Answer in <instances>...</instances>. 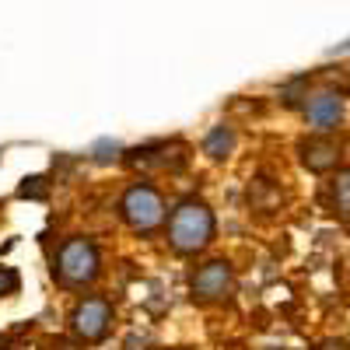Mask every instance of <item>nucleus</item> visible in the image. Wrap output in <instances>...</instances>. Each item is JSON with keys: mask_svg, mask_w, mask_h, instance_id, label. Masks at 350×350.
Instances as JSON below:
<instances>
[{"mask_svg": "<svg viewBox=\"0 0 350 350\" xmlns=\"http://www.w3.org/2000/svg\"><path fill=\"white\" fill-rule=\"evenodd\" d=\"M214 235H217L214 211L203 200H196V196L183 200L179 207L172 211V217H168V245L179 252V256L203 252V249L214 242Z\"/></svg>", "mask_w": 350, "mask_h": 350, "instance_id": "1", "label": "nucleus"}, {"mask_svg": "<svg viewBox=\"0 0 350 350\" xmlns=\"http://www.w3.org/2000/svg\"><path fill=\"white\" fill-rule=\"evenodd\" d=\"M102 273V256H98V245L88 242V239H67L56 252V267H53V277L56 284L64 287H88L95 284Z\"/></svg>", "mask_w": 350, "mask_h": 350, "instance_id": "2", "label": "nucleus"}, {"mask_svg": "<svg viewBox=\"0 0 350 350\" xmlns=\"http://www.w3.org/2000/svg\"><path fill=\"white\" fill-rule=\"evenodd\" d=\"M120 214L133 231H154L165 221V200L154 186L148 183H133L123 200H120Z\"/></svg>", "mask_w": 350, "mask_h": 350, "instance_id": "3", "label": "nucleus"}, {"mask_svg": "<svg viewBox=\"0 0 350 350\" xmlns=\"http://www.w3.org/2000/svg\"><path fill=\"white\" fill-rule=\"evenodd\" d=\"M112 329V305L105 298H84L70 312V336L77 343H102Z\"/></svg>", "mask_w": 350, "mask_h": 350, "instance_id": "4", "label": "nucleus"}, {"mask_svg": "<svg viewBox=\"0 0 350 350\" xmlns=\"http://www.w3.org/2000/svg\"><path fill=\"white\" fill-rule=\"evenodd\" d=\"M231 287H235V270H231V262H224V259L203 262V267H196V273L189 277V291L200 301H221V298L231 295Z\"/></svg>", "mask_w": 350, "mask_h": 350, "instance_id": "5", "label": "nucleus"}, {"mask_svg": "<svg viewBox=\"0 0 350 350\" xmlns=\"http://www.w3.org/2000/svg\"><path fill=\"white\" fill-rule=\"evenodd\" d=\"M126 161L140 172H183L189 154H186V144L172 140V144H148V148H137L126 154Z\"/></svg>", "mask_w": 350, "mask_h": 350, "instance_id": "6", "label": "nucleus"}, {"mask_svg": "<svg viewBox=\"0 0 350 350\" xmlns=\"http://www.w3.org/2000/svg\"><path fill=\"white\" fill-rule=\"evenodd\" d=\"M340 151H343L340 140H333V137H308V140L298 144L301 165H305L308 172H329V168H336Z\"/></svg>", "mask_w": 350, "mask_h": 350, "instance_id": "7", "label": "nucleus"}, {"mask_svg": "<svg viewBox=\"0 0 350 350\" xmlns=\"http://www.w3.org/2000/svg\"><path fill=\"white\" fill-rule=\"evenodd\" d=\"M305 120L315 130H333L343 120V98L336 92H319L305 102Z\"/></svg>", "mask_w": 350, "mask_h": 350, "instance_id": "8", "label": "nucleus"}, {"mask_svg": "<svg viewBox=\"0 0 350 350\" xmlns=\"http://www.w3.org/2000/svg\"><path fill=\"white\" fill-rule=\"evenodd\" d=\"M203 151H207L214 161L228 158L231 151H235V130H231V126H214L207 133V140H203Z\"/></svg>", "mask_w": 350, "mask_h": 350, "instance_id": "9", "label": "nucleus"}, {"mask_svg": "<svg viewBox=\"0 0 350 350\" xmlns=\"http://www.w3.org/2000/svg\"><path fill=\"white\" fill-rule=\"evenodd\" d=\"M329 196H333V211L336 214H350V168L336 172V179L329 186Z\"/></svg>", "mask_w": 350, "mask_h": 350, "instance_id": "10", "label": "nucleus"}, {"mask_svg": "<svg viewBox=\"0 0 350 350\" xmlns=\"http://www.w3.org/2000/svg\"><path fill=\"white\" fill-rule=\"evenodd\" d=\"M18 273L11 270V267H0V298H11V295H18Z\"/></svg>", "mask_w": 350, "mask_h": 350, "instance_id": "11", "label": "nucleus"}, {"mask_svg": "<svg viewBox=\"0 0 350 350\" xmlns=\"http://www.w3.org/2000/svg\"><path fill=\"white\" fill-rule=\"evenodd\" d=\"M315 350H350V343L347 340H323Z\"/></svg>", "mask_w": 350, "mask_h": 350, "instance_id": "12", "label": "nucleus"}, {"mask_svg": "<svg viewBox=\"0 0 350 350\" xmlns=\"http://www.w3.org/2000/svg\"><path fill=\"white\" fill-rule=\"evenodd\" d=\"M46 350H74L70 343H53V347H46Z\"/></svg>", "mask_w": 350, "mask_h": 350, "instance_id": "13", "label": "nucleus"}, {"mask_svg": "<svg viewBox=\"0 0 350 350\" xmlns=\"http://www.w3.org/2000/svg\"><path fill=\"white\" fill-rule=\"evenodd\" d=\"M0 350H8V347H0Z\"/></svg>", "mask_w": 350, "mask_h": 350, "instance_id": "14", "label": "nucleus"}]
</instances>
